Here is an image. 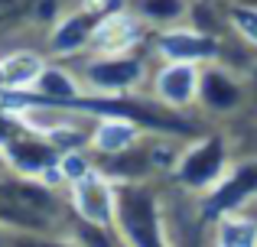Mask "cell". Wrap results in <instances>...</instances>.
Wrapping results in <instances>:
<instances>
[{"mask_svg": "<svg viewBox=\"0 0 257 247\" xmlns=\"http://www.w3.org/2000/svg\"><path fill=\"white\" fill-rule=\"evenodd\" d=\"M199 72L192 62H173L157 75V91L166 104H189L195 98Z\"/></svg>", "mask_w": 257, "mask_h": 247, "instance_id": "cell-1", "label": "cell"}, {"mask_svg": "<svg viewBox=\"0 0 257 247\" xmlns=\"http://www.w3.org/2000/svg\"><path fill=\"white\" fill-rule=\"evenodd\" d=\"M75 205L88 221H98V224L111 221V211H114L111 189L98 176H91V172H88L82 182H75Z\"/></svg>", "mask_w": 257, "mask_h": 247, "instance_id": "cell-2", "label": "cell"}, {"mask_svg": "<svg viewBox=\"0 0 257 247\" xmlns=\"http://www.w3.org/2000/svg\"><path fill=\"white\" fill-rule=\"evenodd\" d=\"M91 43L101 52H120L131 49L137 43V20L131 13H111L98 23V30L91 33Z\"/></svg>", "mask_w": 257, "mask_h": 247, "instance_id": "cell-3", "label": "cell"}, {"mask_svg": "<svg viewBox=\"0 0 257 247\" xmlns=\"http://www.w3.org/2000/svg\"><path fill=\"white\" fill-rule=\"evenodd\" d=\"M137 140V127L131 121H104L94 133V146L104 153H120Z\"/></svg>", "mask_w": 257, "mask_h": 247, "instance_id": "cell-4", "label": "cell"}, {"mask_svg": "<svg viewBox=\"0 0 257 247\" xmlns=\"http://www.w3.org/2000/svg\"><path fill=\"white\" fill-rule=\"evenodd\" d=\"M215 247H257V224L251 218H225L218 224Z\"/></svg>", "mask_w": 257, "mask_h": 247, "instance_id": "cell-5", "label": "cell"}, {"mask_svg": "<svg viewBox=\"0 0 257 247\" xmlns=\"http://www.w3.org/2000/svg\"><path fill=\"white\" fill-rule=\"evenodd\" d=\"M39 75V59L36 56H17L0 65V82L4 85H30Z\"/></svg>", "mask_w": 257, "mask_h": 247, "instance_id": "cell-6", "label": "cell"}, {"mask_svg": "<svg viewBox=\"0 0 257 247\" xmlns=\"http://www.w3.org/2000/svg\"><path fill=\"white\" fill-rule=\"evenodd\" d=\"M62 176H69V179H75V182H82V179L88 176V163L78 153H69V156L62 159Z\"/></svg>", "mask_w": 257, "mask_h": 247, "instance_id": "cell-7", "label": "cell"}, {"mask_svg": "<svg viewBox=\"0 0 257 247\" xmlns=\"http://www.w3.org/2000/svg\"><path fill=\"white\" fill-rule=\"evenodd\" d=\"M234 26H238L247 39H254V43H257V13H251V10H234Z\"/></svg>", "mask_w": 257, "mask_h": 247, "instance_id": "cell-8", "label": "cell"}, {"mask_svg": "<svg viewBox=\"0 0 257 247\" xmlns=\"http://www.w3.org/2000/svg\"><path fill=\"white\" fill-rule=\"evenodd\" d=\"M10 7H13V0H0V17H4V13L10 10Z\"/></svg>", "mask_w": 257, "mask_h": 247, "instance_id": "cell-9", "label": "cell"}, {"mask_svg": "<svg viewBox=\"0 0 257 247\" xmlns=\"http://www.w3.org/2000/svg\"><path fill=\"white\" fill-rule=\"evenodd\" d=\"M107 0H85V7H104Z\"/></svg>", "mask_w": 257, "mask_h": 247, "instance_id": "cell-10", "label": "cell"}]
</instances>
